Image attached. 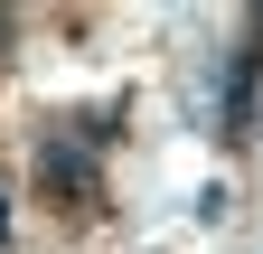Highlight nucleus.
Returning <instances> with one entry per match:
<instances>
[{
    "label": "nucleus",
    "mask_w": 263,
    "mask_h": 254,
    "mask_svg": "<svg viewBox=\"0 0 263 254\" xmlns=\"http://www.w3.org/2000/svg\"><path fill=\"white\" fill-rule=\"evenodd\" d=\"M254 76H263V19H245L235 28V57H226V94H216V122H226V132L254 122Z\"/></svg>",
    "instance_id": "1"
},
{
    "label": "nucleus",
    "mask_w": 263,
    "mask_h": 254,
    "mask_svg": "<svg viewBox=\"0 0 263 254\" xmlns=\"http://www.w3.org/2000/svg\"><path fill=\"white\" fill-rule=\"evenodd\" d=\"M38 179L57 188V198H94V141H76V132H57V141L38 151Z\"/></svg>",
    "instance_id": "2"
}]
</instances>
